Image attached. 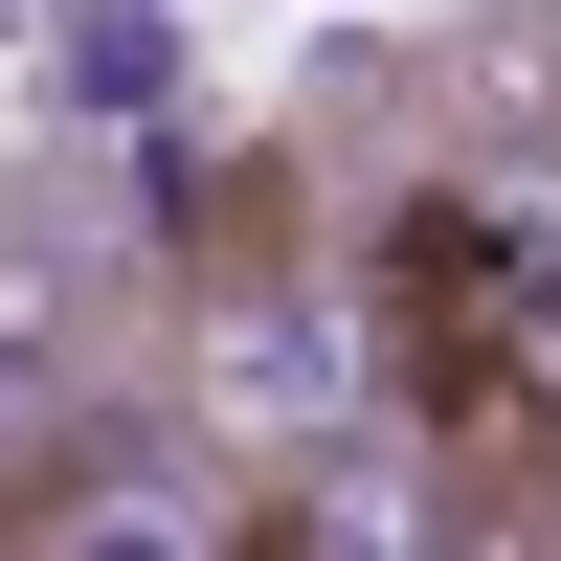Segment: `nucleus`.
<instances>
[{
    "label": "nucleus",
    "instance_id": "f257e3e1",
    "mask_svg": "<svg viewBox=\"0 0 561 561\" xmlns=\"http://www.w3.org/2000/svg\"><path fill=\"white\" fill-rule=\"evenodd\" d=\"M0 561H248V517L203 494V449H158V427H68L23 494H0Z\"/></svg>",
    "mask_w": 561,
    "mask_h": 561
},
{
    "label": "nucleus",
    "instance_id": "f03ea898",
    "mask_svg": "<svg viewBox=\"0 0 561 561\" xmlns=\"http://www.w3.org/2000/svg\"><path fill=\"white\" fill-rule=\"evenodd\" d=\"M248 561H270V539H248Z\"/></svg>",
    "mask_w": 561,
    "mask_h": 561
}]
</instances>
